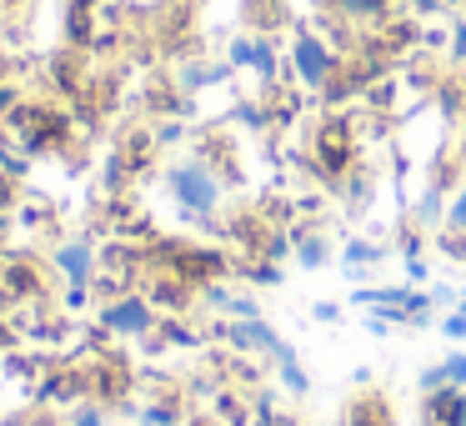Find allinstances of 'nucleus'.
<instances>
[{"mask_svg": "<svg viewBox=\"0 0 466 426\" xmlns=\"http://www.w3.org/2000/svg\"><path fill=\"white\" fill-rule=\"evenodd\" d=\"M301 261H306V266H321V261H326V246L316 241V236H311V241H301Z\"/></svg>", "mask_w": 466, "mask_h": 426, "instance_id": "f3484780", "label": "nucleus"}, {"mask_svg": "<svg viewBox=\"0 0 466 426\" xmlns=\"http://www.w3.org/2000/svg\"><path fill=\"white\" fill-rule=\"evenodd\" d=\"M226 341L231 346H266V351H276V336H271V326L266 321H241V326H226Z\"/></svg>", "mask_w": 466, "mask_h": 426, "instance_id": "1a4fd4ad", "label": "nucleus"}, {"mask_svg": "<svg viewBox=\"0 0 466 426\" xmlns=\"http://www.w3.org/2000/svg\"><path fill=\"white\" fill-rule=\"evenodd\" d=\"M91 266H96L91 246L71 241V246H66V251H61V271L71 276V286H76V291H81V286H86V276H91Z\"/></svg>", "mask_w": 466, "mask_h": 426, "instance_id": "6e6552de", "label": "nucleus"}, {"mask_svg": "<svg viewBox=\"0 0 466 426\" xmlns=\"http://www.w3.org/2000/svg\"><path fill=\"white\" fill-rule=\"evenodd\" d=\"M71 426H106V411H101V406H81Z\"/></svg>", "mask_w": 466, "mask_h": 426, "instance_id": "dca6fc26", "label": "nucleus"}, {"mask_svg": "<svg viewBox=\"0 0 466 426\" xmlns=\"http://www.w3.org/2000/svg\"><path fill=\"white\" fill-rule=\"evenodd\" d=\"M351 426H391V406L381 396H361L351 411Z\"/></svg>", "mask_w": 466, "mask_h": 426, "instance_id": "9d476101", "label": "nucleus"}, {"mask_svg": "<svg viewBox=\"0 0 466 426\" xmlns=\"http://www.w3.org/2000/svg\"><path fill=\"white\" fill-rule=\"evenodd\" d=\"M426 421L431 426H466V391L461 386L426 391Z\"/></svg>", "mask_w": 466, "mask_h": 426, "instance_id": "0eeeda50", "label": "nucleus"}, {"mask_svg": "<svg viewBox=\"0 0 466 426\" xmlns=\"http://www.w3.org/2000/svg\"><path fill=\"white\" fill-rule=\"evenodd\" d=\"M391 11V0H346L341 15H356V21H386Z\"/></svg>", "mask_w": 466, "mask_h": 426, "instance_id": "9b49d317", "label": "nucleus"}, {"mask_svg": "<svg viewBox=\"0 0 466 426\" xmlns=\"http://www.w3.org/2000/svg\"><path fill=\"white\" fill-rule=\"evenodd\" d=\"M446 221H451L456 231H466V186L456 191V201H451V211H446Z\"/></svg>", "mask_w": 466, "mask_h": 426, "instance_id": "ddd939ff", "label": "nucleus"}, {"mask_svg": "<svg viewBox=\"0 0 466 426\" xmlns=\"http://www.w3.org/2000/svg\"><path fill=\"white\" fill-rule=\"evenodd\" d=\"M316 156H321L326 171H346V161H351V126L346 121H326L321 136H316Z\"/></svg>", "mask_w": 466, "mask_h": 426, "instance_id": "423d86ee", "label": "nucleus"}, {"mask_svg": "<svg viewBox=\"0 0 466 426\" xmlns=\"http://www.w3.org/2000/svg\"><path fill=\"white\" fill-rule=\"evenodd\" d=\"M226 61H231L236 71H256L266 86L276 81V46L266 41V36H236V41L226 46Z\"/></svg>", "mask_w": 466, "mask_h": 426, "instance_id": "20e7f679", "label": "nucleus"}, {"mask_svg": "<svg viewBox=\"0 0 466 426\" xmlns=\"http://www.w3.org/2000/svg\"><path fill=\"white\" fill-rule=\"evenodd\" d=\"M446 336H466V311L446 316Z\"/></svg>", "mask_w": 466, "mask_h": 426, "instance_id": "6ab92c4d", "label": "nucleus"}, {"mask_svg": "<svg viewBox=\"0 0 466 426\" xmlns=\"http://www.w3.org/2000/svg\"><path fill=\"white\" fill-rule=\"evenodd\" d=\"M291 71H296V81H301L306 91H326V86L336 81V71H341V56H336L321 36L301 31L296 46H291Z\"/></svg>", "mask_w": 466, "mask_h": 426, "instance_id": "f03ea898", "label": "nucleus"}, {"mask_svg": "<svg viewBox=\"0 0 466 426\" xmlns=\"http://www.w3.org/2000/svg\"><path fill=\"white\" fill-rule=\"evenodd\" d=\"M436 211H441V196H436V191H426V196H421V216H426V221H431Z\"/></svg>", "mask_w": 466, "mask_h": 426, "instance_id": "a211bd4d", "label": "nucleus"}, {"mask_svg": "<svg viewBox=\"0 0 466 426\" xmlns=\"http://www.w3.org/2000/svg\"><path fill=\"white\" fill-rule=\"evenodd\" d=\"M101 326L106 331H121V336H136L151 326V306L141 301V296H121V301H111L101 311Z\"/></svg>", "mask_w": 466, "mask_h": 426, "instance_id": "39448f33", "label": "nucleus"}, {"mask_svg": "<svg viewBox=\"0 0 466 426\" xmlns=\"http://www.w3.org/2000/svg\"><path fill=\"white\" fill-rule=\"evenodd\" d=\"M441 371H446V386H461V381H466V356H451Z\"/></svg>", "mask_w": 466, "mask_h": 426, "instance_id": "2eb2a0df", "label": "nucleus"}, {"mask_svg": "<svg viewBox=\"0 0 466 426\" xmlns=\"http://www.w3.org/2000/svg\"><path fill=\"white\" fill-rule=\"evenodd\" d=\"M376 256H381V251H376V246H366V241H351V246H346V261H356V266H361V261H376Z\"/></svg>", "mask_w": 466, "mask_h": 426, "instance_id": "4468645a", "label": "nucleus"}, {"mask_svg": "<svg viewBox=\"0 0 466 426\" xmlns=\"http://www.w3.org/2000/svg\"><path fill=\"white\" fill-rule=\"evenodd\" d=\"M246 5H251V25H256V31L281 25V0H246Z\"/></svg>", "mask_w": 466, "mask_h": 426, "instance_id": "f8f14e48", "label": "nucleus"}, {"mask_svg": "<svg viewBox=\"0 0 466 426\" xmlns=\"http://www.w3.org/2000/svg\"><path fill=\"white\" fill-rule=\"evenodd\" d=\"M166 186H171L176 206H181L186 216H216V206H221V181H216V171L206 161H181L166 171Z\"/></svg>", "mask_w": 466, "mask_h": 426, "instance_id": "f257e3e1", "label": "nucleus"}, {"mask_svg": "<svg viewBox=\"0 0 466 426\" xmlns=\"http://www.w3.org/2000/svg\"><path fill=\"white\" fill-rule=\"evenodd\" d=\"M11 126H15L25 151H46V146H56L66 136V121L56 111H46V106H15Z\"/></svg>", "mask_w": 466, "mask_h": 426, "instance_id": "7ed1b4c3", "label": "nucleus"}]
</instances>
